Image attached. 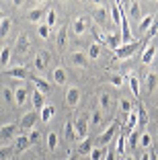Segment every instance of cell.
Wrapping results in <instances>:
<instances>
[{"mask_svg": "<svg viewBox=\"0 0 158 160\" xmlns=\"http://www.w3.org/2000/svg\"><path fill=\"white\" fill-rule=\"evenodd\" d=\"M29 140H31V144H37V142L41 140V133H39L37 129H31V133H29Z\"/></svg>", "mask_w": 158, "mask_h": 160, "instance_id": "bcb514c9", "label": "cell"}, {"mask_svg": "<svg viewBox=\"0 0 158 160\" xmlns=\"http://www.w3.org/2000/svg\"><path fill=\"white\" fill-rule=\"evenodd\" d=\"M109 82H111L113 86H123V82H125V80L121 78L119 74H109Z\"/></svg>", "mask_w": 158, "mask_h": 160, "instance_id": "ee69618b", "label": "cell"}, {"mask_svg": "<svg viewBox=\"0 0 158 160\" xmlns=\"http://www.w3.org/2000/svg\"><path fill=\"white\" fill-rule=\"evenodd\" d=\"M80 99H82V92H80V88L76 84L68 86V90H66V105H68L70 109H76L80 103Z\"/></svg>", "mask_w": 158, "mask_h": 160, "instance_id": "3957f363", "label": "cell"}, {"mask_svg": "<svg viewBox=\"0 0 158 160\" xmlns=\"http://www.w3.org/2000/svg\"><path fill=\"white\" fill-rule=\"evenodd\" d=\"M51 78L56 84H66V80H68V74H66L64 68H56V70L51 72Z\"/></svg>", "mask_w": 158, "mask_h": 160, "instance_id": "484cf974", "label": "cell"}, {"mask_svg": "<svg viewBox=\"0 0 158 160\" xmlns=\"http://www.w3.org/2000/svg\"><path fill=\"white\" fill-rule=\"evenodd\" d=\"M47 148H49V152H54L58 148V133L56 132L47 133Z\"/></svg>", "mask_w": 158, "mask_h": 160, "instance_id": "8d00e7d4", "label": "cell"}, {"mask_svg": "<svg viewBox=\"0 0 158 160\" xmlns=\"http://www.w3.org/2000/svg\"><path fill=\"white\" fill-rule=\"evenodd\" d=\"M10 27H13V21H10L8 17H4V19L0 21V39H4L6 35L10 33Z\"/></svg>", "mask_w": 158, "mask_h": 160, "instance_id": "f546056e", "label": "cell"}, {"mask_svg": "<svg viewBox=\"0 0 158 160\" xmlns=\"http://www.w3.org/2000/svg\"><path fill=\"white\" fill-rule=\"evenodd\" d=\"M31 101H33V107H35V109H43V107H45V94H41L39 90H33Z\"/></svg>", "mask_w": 158, "mask_h": 160, "instance_id": "4316f807", "label": "cell"}, {"mask_svg": "<svg viewBox=\"0 0 158 160\" xmlns=\"http://www.w3.org/2000/svg\"><path fill=\"white\" fill-rule=\"evenodd\" d=\"M35 121H37V113H35V111H29V113H25L23 117H21L19 127L25 129V132H31L33 125H35Z\"/></svg>", "mask_w": 158, "mask_h": 160, "instance_id": "9c48e42d", "label": "cell"}, {"mask_svg": "<svg viewBox=\"0 0 158 160\" xmlns=\"http://www.w3.org/2000/svg\"><path fill=\"white\" fill-rule=\"evenodd\" d=\"M64 138L72 144V142H78V136H76V129H74V121H66L64 125Z\"/></svg>", "mask_w": 158, "mask_h": 160, "instance_id": "44dd1931", "label": "cell"}, {"mask_svg": "<svg viewBox=\"0 0 158 160\" xmlns=\"http://www.w3.org/2000/svg\"><path fill=\"white\" fill-rule=\"evenodd\" d=\"M150 160H158V152H152V150H150Z\"/></svg>", "mask_w": 158, "mask_h": 160, "instance_id": "c3c4849f", "label": "cell"}, {"mask_svg": "<svg viewBox=\"0 0 158 160\" xmlns=\"http://www.w3.org/2000/svg\"><path fill=\"white\" fill-rule=\"evenodd\" d=\"M109 10H111V23L113 25H121V8H119V2H111V4H109Z\"/></svg>", "mask_w": 158, "mask_h": 160, "instance_id": "603a6c76", "label": "cell"}, {"mask_svg": "<svg viewBox=\"0 0 158 160\" xmlns=\"http://www.w3.org/2000/svg\"><path fill=\"white\" fill-rule=\"evenodd\" d=\"M29 146H31L29 136H17L14 138V152H25Z\"/></svg>", "mask_w": 158, "mask_h": 160, "instance_id": "ffe728a7", "label": "cell"}, {"mask_svg": "<svg viewBox=\"0 0 158 160\" xmlns=\"http://www.w3.org/2000/svg\"><path fill=\"white\" fill-rule=\"evenodd\" d=\"M140 47H142V43H140V41H134V43H125V45H121L119 49H115V60H127V58H131L135 52H138Z\"/></svg>", "mask_w": 158, "mask_h": 160, "instance_id": "6da1fadb", "label": "cell"}, {"mask_svg": "<svg viewBox=\"0 0 158 160\" xmlns=\"http://www.w3.org/2000/svg\"><path fill=\"white\" fill-rule=\"evenodd\" d=\"M119 129H121V121H119V119H113L111 125H109L107 129H105V132H103L101 136H99V144H101V146L109 144V142L113 140V136H115V133L119 132Z\"/></svg>", "mask_w": 158, "mask_h": 160, "instance_id": "7a4b0ae2", "label": "cell"}, {"mask_svg": "<svg viewBox=\"0 0 158 160\" xmlns=\"http://www.w3.org/2000/svg\"><path fill=\"white\" fill-rule=\"evenodd\" d=\"M6 74L10 76V78H19V80H27L29 76V70L27 68H23V66H14V68H8V70H6Z\"/></svg>", "mask_w": 158, "mask_h": 160, "instance_id": "7c38bea8", "label": "cell"}, {"mask_svg": "<svg viewBox=\"0 0 158 160\" xmlns=\"http://www.w3.org/2000/svg\"><path fill=\"white\" fill-rule=\"evenodd\" d=\"M93 19L94 23H99L97 27H107L109 23H111V19H109V14H107V8L105 6H97V8H93Z\"/></svg>", "mask_w": 158, "mask_h": 160, "instance_id": "8992f818", "label": "cell"}, {"mask_svg": "<svg viewBox=\"0 0 158 160\" xmlns=\"http://www.w3.org/2000/svg\"><path fill=\"white\" fill-rule=\"evenodd\" d=\"M156 140H158V127H156Z\"/></svg>", "mask_w": 158, "mask_h": 160, "instance_id": "db71d44e", "label": "cell"}, {"mask_svg": "<svg viewBox=\"0 0 158 160\" xmlns=\"http://www.w3.org/2000/svg\"><path fill=\"white\" fill-rule=\"evenodd\" d=\"M49 60H51V56H49V52H37L35 53V58H33V66H35V70H39V72H43L47 66H49Z\"/></svg>", "mask_w": 158, "mask_h": 160, "instance_id": "52a82bcc", "label": "cell"}, {"mask_svg": "<svg viewBox=\"0 0 158 160\" xmlns=\"http://www.w3.org/2000/svg\"><path fill=\"white\" fill-rule=\"evenodd\" d=\"M37 33H39V37H41V39H47V37H49V27H47L45 23L39 25V27H37Z\"/></svg>", "mask_w": 158, "mask_h": 160, "instance_id": "f6af8a7d", "label": "cell"}, {"mask_svg": "<svg viewBox=\"0 0 158 160\" xmlns=\"http://www.w3.org/2000/svg\"><path fill=\"white\" fill-rule=\"evenodd\" d=\"M29 78H31V82L35 84V90H39L41 94H47V92L51 90V84L47 82L45 78H41V76H35V74H31Z\"/></svg>", "mask_w": 158, "mask_h": 160, "instance_id": "30bf717a", "label": "cell"}, {"mask_svg": "<svg viewBox=\"0 0 158 160\" xmlns=\"http://www.w3.org/2000/svg\"><path fill=\"white\" fill-rule=\"evenodd\" d=\"M93 148H94V142H93V138H86V140H82L78 144V148H76V154H90L93 152Z\"/></svg>", "mask_w": 158, "mask_h": 160, "instance_id": "d6986e66", "label": "cell"}, {"mask_svg": "<svg viewBox=\"0 0 158 160\" xmlns=\"http://www.w3.org/2000/svg\"><path fill=\"white\" fill-rule=\"evenodd\" d=\"M142 160H150V152H146V154H142Z\"/></svg>", "mask_w": 158, "mask_h": 160, "instance_id": "681fc988", "label": "cell"}, {"mask_svg": "<svg viewBox=\"0 0 158 160\" xmlns=\"http://www.w3.org/2000/svg\"><path fill=\"white\" fill-rule=\"evenodd\" d=\"M140 146L142 148H150L152 146V136H150L148 132H142V136H140Z\"/></svg>", "mask_w": 158, "mask_h": 160, "instance_id": "f35d334b", "label": "cell"}, {"mask_svg": "<svg viewBox=\"0 0 158 160\" xmlns=\"http://www.w3.org/2000/svg\"><path fill=\"white\" fill-rule=\"evenodd\" d=\"M90 121H93L94 127H101L103 123H105V119H103V111L101 109H94L93 113H90Z\"/></svg>", "mask_w": 158, "mask_h": 160, "instance_id": "1f68e13d", "label": "cell"}, {"mask_svg": "<svg viewBox=\"0 0 158 160\" xmlns=\"http://www.w3.org/2000/svg\"><path fill=\"white\" fill-rule=\"evenodd\" d=\"M105 154H107V152L103 150L101 146H94L93 152L89 154V158H90V160H103V158H105Z\"/></svg>", "mask_w": 158, "mask_h": 160, "instance_id": "d590c367", "label": "cell"}, {"mask_svg": "<svg viewBox=\"0 0 158 160\" xmlns=\"http://www.w3.org/2000/svg\"><path fill=\"white\" fill-rule=\"evenodd\" d=\"M56 23H58V14H56V10H54V8H49V10H47V17H45V25L51 29Z\"/></svg>", "mask_w": 158, "mask_h": 160, "instance_id": "74e56055", "label": "cell"}, {"mask_svg": "<svg viewBox=\"0 0 158 160\" xmlns=\"http://www.w3.org/2000/svg\"><path fill=\"white\" fill-rule=\"evenodd\" d=\"M123 160H135V158H134V156H125V158H123Z\"/></svg>", "mask_w": 158, "mask_h": 160, "instance_id": "816d5d0a", "label": "cell"}, {"mask_svg": "<svg viewBox=\"0 0 158 160\" xmlns=\"http://www.w3.org/2000/svg\"><path fill=\"white\" fill-rule=\"evenodd\" d=\"M54 115H56V107H54V105H45V107L41 109L39 117H41V121H43V123H47L51 117H54Z\"/></svg>", "mask_w": 158, "mask_h": 160, "instance_id": "f1b7e54d", "label": "cell"}, {"mask_svg": "<svg viewBox=\"0 0 158 160\" xmlns=\"http://www.w3.org/2000/svg\"><path fill=\"white\" fill-rule=\"evenodd\" d=\"M43 17H47V10L45 8H33V10H29V12H27V21H29V23H35V25L41 23Z\"/></svg>", "mask_w": 158, "mask_h": 160, "instance_id": "8fae6325", "label": "cell"}, {"mask_svg": "<svg viewBox=\"0 0 158 160\" xmlns=\"http://www.w3.org/2000/svg\"><path fill=\"white\" fill-rule=\"evenodd\" d=\"M74 129H76V136H78V140H86L89 138V117L86 115H82V117H78L74 121Z\"/></svg>", "mask_w": 158, "mask_h": 160, "instance_id": "277c9868", "label": "cell"}, {"mask_svg": "<svg viewBox=\"0 0 158 160\" xmlns=\"http://www.w3.org/2000/svg\"><path fill=\"white\" fill-rule=\"evenodd\" d=\"M13 156V148L10 146H0V160H10Z\"/></svg>", "mask_w": 158, "mask_h": 160, "instance_id": "b9f144b4", "label": "cell"}, {"mask_svg": "<svg viewBox=\"0 0 158 160\" xmlns=\"http://www.w3.org/2000/svg\"><path fill=\"white\" fill-rule=\"evenodd\" d=\"M99 107H101V111H111L113 97L109 92H101V94H99Z\"/></svg>", "mask_w": 158, "mask_h": 160, "instance_id": "ac0fdd59", "label": "cell"}, {"mask_svg": "<svg viewBox=\"0 0 158 160\" xmlns=\"http://www.w3.org/2000/svg\"><path fill=\"white\" fill-rule=\"evenodd\" d=\"M27 97H29V88L27 86H17V88H14V105H17V107L25 105Z\"/></svg>", "mask_w": 158, "mask_h": 160, "instance_id": "2e32d148", "label": "cell"}, {"mask_svg": "<svg viewBox=\"0 0 158 160\" xmlns=\"http://www.w3.org/2000/svg\"><path fill=\"white\" fill-rule=\"evenodd\" d=\"M10 56H13V53H10V47H2V49H0V68H4L6 64H8V60H10Z\"/></svg>", "mask_w": 158, "mask_h": 160, "instance_id": "836d02e7", "label": "cell"}, {"mask_svg": "<svg viewBox=\"0 0 158 160\" xmlns=\"http://www.w3.org/2000/svg\"><path fill=\"white\" fill-rule=\"evenodd\" d=\"M123 45V39H121V31L119 33H109L107 35V47L109 49H113V52H115V49H119V47Z\"/></svg>", "mask_w": 158, "mask_h": 160, "instance_id": "5bb4252c", "label": "cell"}, {"mask_svg": "<svg viewBox=\"0 0 158 160\" xmlns=\"http://www.w3.org/2000/svg\"><path fill=\"white\" fill-rule=\"evenodd\" d=\"M29 47H31L29 35L27 33H19V37H17V52H19V53H27Z\"/></svg>", "mask_w": 158, "mask_h": 160, "instance_id": "e0dca14e", "label": "cell"}, {"mask_svg": "<svg viewBox=\"0 0 158 160\" xmlns=\"http://www.w3.org/2000/svg\"><path fill=\"white\" fill-rule=\"evenodd\" d=\"M131 107H134V103H131V101H127V99H121L119 101V111L125 115V117L131 113Z\"/></svg>", "mask_w": 158, "mask_h": 160, "instance_id": "e575fe53", "label": "cell"}, {"mask_svg": "<svg viewBox=\"0 0 158 160\" xmlns=\"http://www.w3.org/2000/svg\"><path fill=\"white\" fill-rule=\"evenodd\" d=\"M154 25V14H146L144 19H140V31L142 33H148Z\"/></svg>", "mask_w": 158, "mask_h": 160, "instance_id": "83f0119b", "label": "cell"}, {"mask_svg": "<svg viewBox=\"0 0 158 160\" xmlns=\"http://www.w3.org/2000/svg\"><path fill=\"white\" fill-rule=\"evenodd\" d=\"M125 133L121 132L119 136H117V154H123V152H125Z\"/></svg>", "mask_w": 158, "mask_h": 160, "instance_id": "ab89813d", "label": "cell"}, {"mask_svg": "<svg viewBox=\"0 0 158 160\" xmlns=\"http://www.w3.org/2000/svg\"><path fill=\"white\" fill-rule=\"evenodd\" d=\"M140 136H142V129H134V132L127 136V144L131 148H138L140 146Z\"/></svg>", "mask_w": 158, "mask_h": 160, "instance_id": "4dcf8cb0", "label": "cell"}, {"mask_svg": "<svg viewBox=\"0 0 158 160\" xmlns=\"http://www.w3.org/2000/svg\"><path fill=\"white\" fill-rule=\"evenodd\" d=\"M70 62H72V66L82 68V70H86V68L90 66V58H89V53H82V52L70 53Z\"/></svg>", "mask_w": 158, "mask_h": 160, "instance_id": "5b68a950", "label": "cell"}, {"mask_svg": "<svg viewBox=\"0 0 158 160\" xmlns=\"http://www.w3.org/2000/svg\"><path fill=\"white\" fill-rule=\"evenodd\" d=\"M131 8H130V17L131 19H135V21H140V4L138 2H131Z\"/></svg>", "mask_w": 158, "mask_h": 160, "instance_id": "7bdbcfd3", "label": "cell"}, {"mask_svg": "<svg viewBox=\"0 0 158 160\" xmlns=\"http://www.w3.org/2000/svg\"><path fill=\"white\" fill-rule=\"evenodd\" d=\"M72 31H74V35H84L86 31H90V25H89V19L86 17H76L74 21H72Z\"/></svg>", "mask_w": 158, "mask_h": 160, "instance_id": "ba28073f", "label": "cell"}, {"mask_svg": "<svg viewBox=\"0 0 158 160\" xmlns=\"http://www.w3.org/2000/svg\"><path fill=\"white\" fill-rule=\"evenodd\" d=\"M99 56H101V45H99V43H90V47H89V58L97 60Z\"/></svg>", "mask_w": 158, "mask_h": 160, "instance_id": "60d3db41", "label": "cell"}, {"mask_svg": "<svg viewBox=\"0 0 158 160\" xmlns=\"http://www.w3.org/2000/svg\"><path fill=\"white\" fill-rule=\"evenodd\" d=\"M90 33H93V37L97 39L94 43H99V45H107V35L103 33V31L97 27V25H90Z\"/></svg>", "mask_w": 158, "mask_h": 160, "instance_id": "d4e9b609", "label": "cell"}, {"mask_svg": "<svg viewBox=\"0 0 158 160\" xmlns=\"http://www.w3.org/2000/svg\"><path fill=\"white\" fill-rule=\"evenodd\" d=\"M2 19H4V17H2V10H0V21H2Z\"/></svg>", "mask_w": 158, "mask_h": 160, "instance_id": "f5cc1de1", "label": "cell"}, {"mask_svg": "<svg viewBox=\"0 0 158 160\" xmlns=\"http://www.w3.org/2000/svg\"><path fill=\"white\" fill-rule=\"evenodd\" d=\"M66 41H68V27H66V25H62L60 31H58V39H56L58 49H64V47H66Z\"/></svg>", "mask_w": 158, "mask_h": 160, "instance_id": "cb8c5ba5", "label": "cell"}, {"mask_svg": "<svg viewBox=\"0 0 158 160\" xmlns=\"http://www.w3.org/2000/svg\"><path fill=\"white\" fill-rule=\"evenodd\" d=\"M154 56H156V45H154V43H150V45L146 47V52L142 53V64H144V66L152 64V62H154Z\"/></svg>", "mask_w": 158, "mask_h": 160, "instance_id": "7402d4cb", "label": "cell"}, {"mask_svg": "<svg viewBox=\"0 0 158 160\" xmlns=\"http://www.w3.org/2000/svg\"><path fill=\"white\" fill-rule=\"evenodd\" d=\"M2 94H4L6 103H14V92H13L10 88H4V90H2Z\"/></svg>", "mask_w": 158, "mask_h": 160, "instance_id": "7dc6e473", "label": "cell"}, {"mask_svg": "<svg viewBox=\"0 0 158 160\" xmlns=\"http://www.w3.org/2000/svg\"><path fill=\"white\" fill-rule=\"evenodd\" d=\"M76 158H78V154H76V156H74V152H72V156H70V158H68V160H76Z\"/></svg>", "mask_w": 158, "mask_h": 160, "instance_id": "f907efd6", "label": "cell"}, {"mask_svg": "<svg viewBox=\"0 0 158 160\" xmlns=\"http://www.w3.org/2000/svg\"><path fill=\"white\" fill-rule=\"evenodd\" d=\"M144 84H146V94H152L154 88L158 86V74L156 72H148V74H146Z\"/></svg>", "mask_w": 158, "mask_h": 160, "instance_id": "4fadbf2b", "label": "cell"}, {"mask_svg": "<svg viewBox=\"0 0 158 160\" xmlns=\"http://www.w3.org/2000/svg\"><path fill=\"white\" fill-rule=\"evenodd\" d=\"M17 123H6V125L0 127V140H10V138H17Z\"/></svg>", "mask_w": 158, "mask_h": 160, "instance_id": "9a60e30c", "label": "cell"}, {"mask_svg": "<svg viewBox=\"0 0 158 160\" xmlns=\"http://www.w3.org/2000/svg\"><path fill=\"white\" fill-rule=\"evenodd\" d=\"M130 88H131V92H134V97L135 99H140V78L138 76H130Z\"/></svg>", "mask_w": 158, "mask_h": 160, "instance_id": "d6a6232c", "label": "cell"}]
</instances>
